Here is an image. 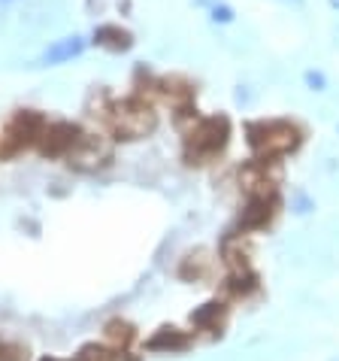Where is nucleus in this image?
<instances>
[{
    "mask_svg": "<svg viewBox=\"0 0 339 361\" xmlns=\"http://www.w3.org/2000/svg\"><path fill=\"white\" fill-rule=\"evenodd\" d=\"M231 140V122L224 116L194 118V125L185 131V158L188 164H206L209 158L222 155Z\"/></svg>",
    "mask_w": 339,
    "mask_h": 361,
    "instance_id": "obj_1",
    "label": "nucleus"
},
{
    "mask_svg": "<svg viewBox=\"0 0 339 361\" xmlns=\"http://www.w3.org/2000/svg\"><path fill=\"white\" fill-rule=\"evenodd\" d=\"M106 118L118 140H143L158 128V113L143 97L118 100V104H113Z\"/></svg>",
    "mask_w": 339,
    "mask_h": 361,
    "instance_id": "obj_2",
    "label": "nucleus"
},
{
    "mask_svg": "<svg viewBox=\"0 0 339 361\" xmlns=\"http://www.w3.org/2000/svg\"><path fill=\"white\" fill-rule=\"evenodd\" d=\"M248 146L257 158H279L300 146V131L291 122H255L248 125Z\"/></svg>",
    "mask_w": 339,
    "mask_h": 361,
    "instance_id": "obj_3",
    "label": "nucleus"
},
{
    "mask_svg": "<svg viewBox=\"0 0 339 361\" xmlns=\"http://www.w3.org/2000/svg\"><path fill=\"white\" fill-rule=\"evenodd\" d=\"M46 131V118L34 113V109H25V113H15L13 122L4 128L0 134V152L4 155H15L27 149L31 143H39V137Z\"/></svg>",
    "mask_w": 339,
    "mask_h": 361,
    "instance_id": "obj_4",
    "label": "nucleus"
},
{
    "mask_svg": "<svg viewBox=\"0 0 339 361\" xmlns=\"http://www.w3.org/2000/svg\"><path fill=\"white\" fill-rule=\"evenodd\" d=\"M109 158H113V149H109L106 140L97 137V134H82L76 140V146L67 152L70 167L82 170V173H91V170L103 167Z\"/></svg>",
    "mask_w": 339,
    "mask_h": 361,
    "instance_id": "obj_5",
    "label": "nucleus"
},
{
    "mask_svg": "<svg viewBox=\"0 0 339 361\" xmlns=\"http://www.w3.org/2000/svg\"><path fill=\"white\" fill-rule=\"evenodd\" d=\"M276 183H279V167L276 158H255L239 170V185L248 195H276Z\"/></svg>",
    "mask_w": 339,
    "mask_h": 361,
    "instance_id": "obj_6",
    "label": "nucleus"
},
{
    "mask_svg": "<svg viewBox=\"0 0 339 361\" xmlns=\"http://www.w3.org/2000/svg\"><path fill=\"white\" fill-rule=\"evenodd\" d=\"M82 137V131L73 125V122H55V125H46L43 137H39V152L46 158H61L67 155L70 149L76 146V140Z\"/></svg>",
    "mask_w": 339,
    "mask_h": 361,
    "instance_id": "obj_7",
    "label": "nucleus"
},
{
    "mask_svg": "<svg viewBox=\"0 0 339 361\" xmlns=\"http://www.w3.org/2000/svg\"><path fill=\"white\" fill-rule=\"evenodd\" d=\"M279 197L276 195H248V204L239 216V228L243 231H261L276 219Z\"/></svg>",
    "mask_w": 339,
    "mask_h": 361,
    "instance_id": "obj_8",
    "label": "nucleus"
},
{
    "mask_svg": "<svg viewBox=\"0 0 339 361\" xmlns=\"http://www.w3.org/2000/svg\"><path fill=\"white\" fill-rule=\"evenodd\" d=\"M82 49H85V39H79V37H64V39H58L55 46H49L46 55L39 58V61H43V64H64V61H70V58L82 55Z\"/></svg>",
    "mask_w": 339,
    "mask_h": 361,
    "instance_id": "obj_9",
    "label": "nucleus"
},
{
    "mask_svg": "<svg viewBox=\"0 0 339 361\" xmlns=\"http://www.w3.org/2000/svg\"><path fill=\"white\" fill-rule=\"evenodd\" d=\"M224 316H227V307L222 300H209V304H203L197 313H191V322L203 331H218L224 325Z\"/></svg>",
    "mask_w": 339,
    "mask_h": 361,
    "instance_id": "obj_10",
    "label": "nucleus"
},
{
    "mask_svg": "<svg viewBox=\"0 0 339 361\" xmlns=\"http://www.w3.org/2000/svg\"><path fill=\"white\" fill-rule=\"evenodd\" d=\"M94 43L109 49V52H124V49H131V34L122 31L118 25H103V27H97Z\"/></svg>",
    "mask_w": 339,
    "mask_h": 361,
    "instance_id": "obj_11",
    "label": "nucleus"
},
{
    "mask_svg": "<svg viewBox=\"0 0 339 361\" xmlns=\"http://www.w3.org/2000/svg\"><path fill=\"white\" fill-rule=\"evenodd\" d=\"M188 346V337L179 328H161L158 334L148 340V349L152 353H179V349Z\"/></svg>",
    "mask_w": 339,
    "mask_h": 361,
    "instance_id": "obj_12",
    "label": "nucleus"
},
{
    "mask_svg": "<svg viewBox=\"0 0 339 361\" xmlns=\"http://www.w3.org/2000/svg\"><path fill=\"white\" fill-rule=\"evenodd\" d=\"M257 288V276L252 270H234L227 274V283H224V292L234 295V298H248Z\"/></svg>",
    "mask_w": 339,
    "mask_h": 361,
    "instance_id": "obj_13",
    "label": "nucleus"
},
{
    "mask_svg": "<svg viewBox=\"0 0 339 361\" xmlns=\"http://www.w3.org/2000/svg\"><path fill=\"white\" fill-rule=\"evenodd\" d=\"M103 334H106V343L115 349H127L131 346V340L136 337L134 334V325H127V322H122V319H113V322H106V328H103Z\"/></svg>",
    "mask_w": 339,
    "mask_h": 361,
    "instance_id": "obj_14",
    "label": "nucleus"
},
{
    "mask_svg": "<svg viewBox=\"0 0 339 361\" xmlns=\"http://www.w3.org/2000/svg\"><path fill=\"white\" fill-rule=\"evenodd\" d=\"M73 361H118V355H115V349H109V346L85 343V346L76 353V358H73Z\"/></svg>",
    "mask_w": 339,
    "mask_h": 361,
    "instance_id": "obj_15",
    "label": "nucleus"
},
{
    "mask_svg": "<svg viewBox=\"0 0 339 361\" xmlns=\"http://www.w3.org/2000/svg\"><path fill=\"white\" fill-rule=\"evenodd\" d=\"M22 355H25L22 346H6V343H0V361H22Z\"/></svg>",
    "mask_w": 339,
    "mask_h": 361,
    "instance_id": "obj_16",
    "label": "nucleus"
},
{
    "mask_svg": "<svg viewBox=\"0 0 339 361\" xmlns=\"http://www.w3.org/2000/svg\"><path fill=\"white\" fill-rule=\"evenodd\" d=\"M43 361H61V358H52V355H49V358H43Z\"/></svg>",
    "mask_w": 339,
    "mask_h": 361,
    "instance_id": "obj_17",
    "label": "nucleus"
}]
</instances>
